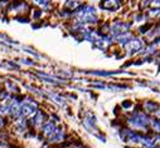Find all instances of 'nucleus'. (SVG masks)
Returning a JSON list of instances; mask_svg holds the SVG:
<instances>
[{
  "label": "nucleus",
  "mask_w": 160,
  "mask_h": 148,
  "mask_svg": "<svg viewBox=\"0 0 160 148\" xmlns=\"http://www.w3.org/2000/svg\"><path fill=\"white\" fill-rule=\"evenodd\" d=\"M150 4L155 8H160V0H150Z\"/></svg>",
  "instance_id": "12"
},
{
  "label": "nucleus",
  "mask_w": 160,
  "mask_h": 148,
  "mask_svg": "<svg viewBox=\"0 0 160 148\" xmlns=\"http://www.w3.org/2000/svg\"><path fill=\"white\" fill-rule=\"evenodd\" d=\"M78 5H79L78 2H69V3H67V7H68L69 9H76Z\"/></svg>",
  "instance_id": "11"
},
{
  "label": "nucleus",
  "mask_w": 160,
  "mask_h": 148,
  "mask_svg": "<svg viewBox=\"0 0 160 148\" xmlns=\"http://www.w3.org/2000/svg\"><path fill=\"white\" fill-rule=\"evenodd\" d=\"M149 124L151 126V128H152L155 132H159V133H160V119L152 118V119H150V123H149Z\"/></svg>",
  "instance_id": "8"
},
{
  "label": "nucleus",
  "mask_w": 160,
  "mask_h": 148,
  "mask_svg": "<svg viewBox=\"0 0 160 148\" xmlns=\"http://www.w3.org/2000/svg\"><path fill=\"white\" fill-rule=\"evenodd\" d=\"M142 42L140 40V39H138V38H131L124 47L128 49V50H130V53H135V52H138V50H141V48H142Z\"/></svg>",
  "instance_id": "3"
},
{
  "label": "nucleus",
  "mask_w": 160,
  "mask_h": 148,
  "mask_svg": "<svg viewBox=\"0 0 160 148\" xmlns=\"http://www.w3.org/2000/svg\"><path fill=\"white\" fill-rule=\"evenodd\" d=\"M144 107H145V109L148 110V112H155V113L158 112V108H159L158 104L154 103V102H146Z\"/></svg>",
  "instance_id": "7"
},
{
  "label": "nucleus",
  "mask_w": 160,
  "mask_h": 148,
  "mask_svg": "<svg viewBox=\"0 0 160 148\" xmlns=\"http://www.w3.org/2000/svg\"><path fill=\"white\" fill-rule=\"evenodd\" d=\"M120 2L118 0H105L102 3V8L103 9H107V10H116L120 8Z\"/></svg>",
  "instance_id": "4"
},
{
  "label": "nucleus",
  "mask_w": 160,
  "mask_h": 148,
  "mask_svg": "<svg viewBox=\"0 0 160 148\" xmlns=\"http://www.w3.org/2000/svg\"><path fill=\"white\" fill-rule=\"evenodd\" d=\"M149 123H150V119L144 113H135L129 119V124L135 129H145L149 126Z\"/></svg>",
  "instance_id": "1"
},
{
  "label": "nucleus",
  "mask_w": 160,
  "mask_h": 148,
  "mask_svg": "<svg viewBox=\"0 0 160 148\" xmlns=\"http://www.w3.org/2000/svg\"><path fill=\"white\" fill-rule=\"evenodd\" d=\"M152 142H156V143H159V144H160V137H156V138H155Z\"/></svg>",
  "instance_id": "13"
},
{
  "label": "nucleus",
  "mask_w": 160,
  "mask_h": 148,
  "mask_svg": "<svg viewBox=\"0 0 160 148\" xmlns=\"http://www.w3.org/2000/svg\"><path fill=\"white\" fill-rule=\"evenodd\" d=\"M149 15H150L151 18H158V16H160V8L151 9V10L149 12Z\"/></svg>",
  "instance_id": "10"
},
{
  "label": "nucleus",
  "mask_w": 160,
  "mask_h": 148,
  "mask_svg": "<svg viewBox=\"0 0 160 148\" xmlns=\"http://www.w3.org/2000/svg\"><path fill=\"white\" fill-rule=\"evenodd\" d=\"M64 138V132L62 131V129H54V132L49 136V139H51V142H61L62 139Z\"/></svg>",
  "instance_id": "5"
},
{
  "label": "nucleus",
  "mask_w": 160,
  "mask_h": 148,
  "mask_svg": "<svg viewBox=\"0 0 160 148\" xmlns=\"http://www.w3.org/2000/svg\"><path fill=\"white\" fill-rule=\"evenodd\" d=\"M54 129H56V127H54V124L52 123V122H48V123H46L44 124V127H43V131H44V134L46 136H51L53 132H54Z\"/></svg>",
  "instance_id": "6"
},
{
  "label": "nucleus",
  "mask_w": 160,
  "mask_h": 148,
  "mask_svg": "<svg viewBox=\"0 0 160 148\" xmlns=\"http://www.w3.org/2000/svg\"><path fill=\"white\" fill-rule=\"evenodd\" d=\"M148 36H149V38H156V36H160V26L155 28V30L152 29V31H151V33H149V34H148Z\"/></svg>",
  "instance_id": "9"
},
{
  "label": "nucleus",
  "mask_w": 160,
  "mask_h": 148,
  "mask_svg": "<svg viewBox=\"0 0 160 148\" xmlns=\"http://www.w3.org/2000/svg\"><path fill=\"white\" fill-rule=\"evenodd\" d=\"M129 28H130V25H129V24H126V23H122V21H116V23H113V25L111 26V33H112V35L116 38V36H118V35L128 33Z\"/></svg>",
  "instance_id": "2"
}]
</instances>
